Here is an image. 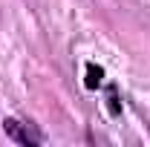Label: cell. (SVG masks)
Listing matches in <instances>:
<instances>
[{
  "label": "cell",
  "instance_id": "6da1fadb",
  "mask_svg": "<svg viewBox=\"0 0 150 147\" xmlns=\"http://www.w3.org/2000/svg\"><path fill=\"white\" fill-rule=\"evenodd\" d=\"M3 130H6V136H9L12 141H18V144H23V147H32V144H40V141H43V136H40L32 124L18 121V118H6V121H3Z\"/></svg>",
  "mask_w": 150,
  "mask_h": 147
},
{
  "label": "cell",
  "instance_id": "7a4b0ae2",
  "mask_svg": "<svg viewBox=\"0 0 150 147\" xmlns=\"http://www.w3.org/2000/svg\"><path fill=\"white\" fill-rule=\"evenodd\" d=\"M87 87H98L101 84V69H95V66H87Z\"/></svg>",
  "mask_w": 150,
  "mask_h": 147
}]
</instances>
